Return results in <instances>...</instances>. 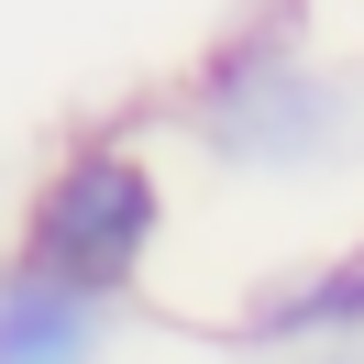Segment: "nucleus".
<instances>
[{
    "label": "nucleus",
    "mask_w": 364,
    "mask_h": 364,
    "mask_svg": "<svg viewBox=\"0 0 364 364\" xmlns=\"http://www.w3.org/2000/svg\"><path fill=\"white\" fill-rule=\"evenodd\" d=\"M276 364H364V342H320V353H276Z\"/></svg>",
    "instance_id": "obj_5"
},
{
    "label": "nucleus",
    "mask_w": 364,
    "mask_h": 364,
    "mask_svg": "<svg viewBox=\"0 0 364 364\" xmlns=\"http://www.w3.org/2000/svg\"><path fill=\"white\" fill-rule=\"evenodd\" d=\"M144 133H155V111L77 122V133L23 177V199H11V243H0V254L45 265L55 287L111 298V309H144L155 254H166V232H177V188H166V155H155Z\"/></svg>",
    "instance_id": "obj_2"
},
{
    "label": "nucleus",
    "mask_w": 364,
    "mask_h": 364,
    "mask_svg": "<svg viewBox=\"0 0 364 364\" xmlns=\"http://www.w3.org/2000/svg\"><path fill=\"white\" fill-rule=\"evenodd\" d=\"M155 111L177 122V144L210 177H243V188L342 177L364 155V77L320 55L309 0H232Z\"/></svg>",
    "instance_id": "obj_1"
},
{
    "label": "nucleus",
    "mask_w": 364,
    "mask_h": 364,
    "mask_svg": "<svg viewBox=\"0 0 364 364\" xmlns=\"http://www.w3.org/2000/svg\"><path fill=\"white\" fill-rule=\"evenodd\" d=\"M210 331L243 342V353H265V364L276 353H320V342H364V232L298 254V265L243 276V298H232Z\"/></svg>",
    "instance_id": "obj_3"
},
{
    "label": "nucleus",
    "mask_w": 364,
    "mask_h": 364,
    "mask_svg": "<svg viewBox=\"0 0 364 364\" xmlns=\"http://www.w3.org/2000/svg\"><path fill=\"white\" fill-rule=\"evenodd\" d=\"M122 353V309L89 287H55L45 265L0 254V364H111Z\"/></svg>",
    "instance_id": "obj_4"
}]
</instances>
